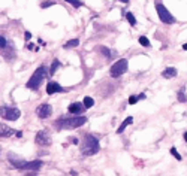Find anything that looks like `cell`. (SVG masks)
I'll return each instance as SVG.
<instances>
[{
  "instance_id": "cell-19",
  "label": "cell",
  "mask_w": 187,
  "mask_h": 176,
  "mask_svg": "<svg viewBox=\"0 0 187 176\" xmlns=\"http://www.w3.org/2000/svg\"><path fill=\"white\" fill-rule=\"evenodd\" d=\"M177 97H178V102H180V103H186V102H187V97H186V94H184V90H180L178 94H177Z\"/></svg>"
},
{
  "instance_id": "cell-6",
  "label": "cell",
  "mask_w": 187,
  "mask_h": 176,
  "mask_svg": "<svg viewBox=\"0 0 187 176\" xmlns=\"http://www.w3.org/2000/svg\"><path fill=\"white\" fill-rule=\"evenodd\" d=\"M2 118L8 119V121H17L21 115V112L17 108H2Z\"/></svg>"
},
{
  "instance_id": "cell-20",
  "label": "cell",
  "mask_w": 187,
  "mask_h": 176,
  "mask_svg": "<svg viewBox=\"0 0 187 176\" xmlns=\"http://www.w3.org/2000/svg\"><path fill=\"white\" fill-rule=\"evenodd\" d=\"M78 45H79V41L78 39H72V41H69L65 45V48H75V46H78Z\"/></svg>"
},
{
  "instance_id": "cell-12",
  "label": "cell",
  "mask_w": 187,
  "mask_h": 176,
  "mask_svg": "<svg viewBox=\"0 0 187 176\" xmlns=\"http://www.w3.org/2000/svg\"><path fill=\"white\" fill-rule=\"evenodd\" d=\"M177 69L175 67H166L163 72H162V76H163L165 79H171V78H175L177 76Z\"/></svg>"
},
{
  "instance_id": "cell-22",
  "label": "cell",
  "mask_w": 187,
  "mask_h": 176,
  "mask_svg": "<svg viewBox=\"0 0 187 176\" xmlns=\"http://www.w3.org/2000/svg\"><path fill=\"white\" fill-rule=\"evenodd\" d=\"M66 2H69L73 8H81L82 6V3L79 2V0H66Z\"/></svg>"
},
{
  "instance_id": "cell-10",
  "label": "cell",
  "mask_w": 187,
  "mask_h": 176,
  "mask_svg": "<svg viewBox=\"0 0 187 176\" xmlns=\"http://www.w3.org/2000/svg\"><path fill=\"white\" fill-rule=\"evenodd\" d=\"M41 167H42V161H41V160H34V161H29V163H26V166H24V170L37 172Z\"/></svg>"
},
{
  "instance_id": "cell-26",
  "label": "cell",
  "mask_w": 187,
  "mask_h": 176,
  "mask_svg": "<svg viewBox=\"0 0 187 176\" xmlns=\"http://www.w3.org/2000/svg\"><path fill=\"white\" fill-rule=\"evenodd\" d=\"M0 45H2V49H5L6 46H8V41L5 39V37L2 36V37H0Z\"/></svg>"
},
{
  "instance_id": "cell-16",
  "label": "cell",
  "mask_w": 187,
  "mask_h": 176,
  "mask_svg": "<svg viewBox=\"0 0 187 176\" xmlns=\"http://www.w3.org/2000/svg\"><path fill=\"white\" fill-rule=\"evenodd\" d=\"M58 66H60V61L58 60H54V63L51 64V67H49V76H53V75L56 73V70H57Z\"/></svg>"
},
{
  "instance_id": "cell-27",
  "label": "cell",
  "mask_w": 187,
  "mask_h": 176,
  "mask_svg": "<svg viewBox=\"0 0 187 176\" xmlns=\"http://www.w3.org/2000/svg\"><path fill=\"white\" fill-rule=\"evenodd\" d=\"M69 139H70V143H73V145H78L79 143L78 137H69Z\"/></svg>"
},
{
  "instance_id": "cell-15",
  "label": "cell",
  "mask_w": 187,
  "mask_h": 176,
  "mask_svg": "<svg viewBox=\"0 0 187 176\" xmlns=\"http://www.w3.org/2000/svg\"><path fill=\"white\" fill-rule=\"evenodd\" d=\"M12 134H15V130L6 127V125H2V131H0V136H2V137H9V136H12Z\"/></svg>"
},
{
  "instance_id": "cell-9",
  "label": "cell",
  "mask_w": 187,
  "mask_h": 176,
  "mask_svg": "<svg viewBox=\"0 0 187 176\" xmlns=\"http://www.w3.org/2000/svg\"><path fill=\"white\" fill-rule=\"evenodd\" d=\"M46 93L49 96L56 94V93H65V88H61L57 82H48L46 84Z\"/></svg>"
},
{
  "instance_id": "cell-8",
  "label": "cell",
  "mask_w": 187,
  "mask_h": 176,
  "mask_svg": "<svg viewBox=\"0 0 187 176\" xmlns=\"http://www.w3.org/2000/svg\"><path fill=\"white\" fill-rule=\"evenodd\" d=\"M34 139H36L37 145H42V146H48L49 143H51V139H49V136H48L46 131H37Z\"/></svg>"
},
{
  "instance_id": "cell-28",
  "label": "cell",
  "mask_w": 187,
  "mask_h": 176,
  "mask_svg": "<svg viewBox=\"0 0 187 176\" xmlns=\"http://www.w3.org/2000/svg\"><path fill=\"white\" fill-rule=\"evenodd\" d=\"M24 39H26V41H30V39H32V33H30V31H26V33H24Z\"/></svg>"
},
{
  "instance_id": "cell-29",
  "label": "cell",
  "mask_w": 187,
  "mask_h": 176,
  "mask_svg": "<svg viewBox=\"0 0 187 176\" xmlns=\"http://www.w3.org/2000/svg\"><path fill=\"white\" fill-rule=\"evenodd\" d=\"M183 49H184V51H187V43H183Z\"/></svg>"
},
{
  "instance_id": "cell-4",
  "label": "cell",
  "mask_w": 187,
  "mask_h": 176,
  "mask_svg": "<svg viewBox=\"0 0 187 176\" xmlns=\"http://www.w3.org/2000/svg\"><path fill=\"white\" fill-rule=\"evenodd\" d=\"M127 60L126 58H121L118 61H115L114 64L111 66V70H109V75H111V78H118L121 76L123 73H126L127 72Z\"/></svg>"
},
{
  "instance_id": "cell-14",
  "label": "cell",
  "mask_w": 187,
  "mask_h": 176,
  "mask_svg": "<svg viewBox=\"0 0 187 176\" xmlns=\"http://www.w3.org/2000/svg\"><path fill=\"white\" fill-rule=\"evenodd\" d=\"M132 122H133V117H127L126 119H124V121L121 122V125H120V127L117 129V133H118V134H120V133H123V131H124V129H126L127 125H130Z\"/></svg>"
},
{
  "instance_id": "cell-1",
  "label": "cell",
  "mask_w": 187,
  "mask_h": 176,
  "mask_svg": "<svg viewBox=\"0 0 187 176\" xmlns=\"http://www.w3.org/2000/svg\"><path fill=\"white\" fill-rule=\"evenodd\" d=\"M99 139L94 137L93 134H85L84 136V140L81 143V154L82 155H94L99 152Z\"/></svg>"
},
{
  "instance_id": "cell-17",
  "label": "cell",
  "mask_w": 187,
  "mask_h": 176,
  "mask_svg": "<svg viewBox=\"0 0 187 176\" xmlns=\"http://www.w3.org/2000/svg\"><path fill=\"white\" fill-rule=\"evenodd\" d=\"M82 103H84V106H85L87 109H89V108H93V105H94V100H93L91 97H85Z\"/></svg>"
},
{
  "instance_id": "cell-21",
  "label": "cell",
  "mask_w": 187,
  "mask_h": 176,
  "mask_svg": "<svg viewBox=\"0 0 187 176\" xmlns=\"http://www.w3.org/2000/svg\"><path fill=\"white\" fill-rule=\"evenodd\" d=\"M139 43H141L142 46H147V48H150V46H151V43H150V41L147 39L145 36H141V37H139Z\"/></svg>"
},
{
  "instance_id": "cell-30",
  "label": "cell",
  "mask_w": 187,
  "mask_h": 176,
  "mask_svg": "<svg viewBox=\"0 0 187 176\" xmlns=\"http://www.w3.org/2000/svg\"><path fill=\"white\" fill-rule=\"evenodd\" d=\"M184 140H186V142H187V131H186V133H184Z\"/></svg>"
},
{
  "instance_id": "cell-31",
  "label": "cell",
  "mask_w": 187,
  "mask_h": 176,
  "mask_svg": "<svg viewBox=\"0 0 187 176\" xmlns=\"http://www.w3.org/2000/svg\"><path fill=\"white\" fill-rule=\"evenodd\" d=\"M120 2H123V3H127V2H129V0H120Z\"/></svg>"
},
{
  "instance_id": "cell-5",
  "label": "cell",
  "mask_w": 187,
  "mask_h": 176,
  "mask_svg": "<svg viewBox=\"0 0 187 176\" xmlns=\"http://www.w3.org/2000/svg\"><path fill=\"white\" fill-rule=\"evenodd\" d=\"M156 10H157V15H159V20L165 24H174L175 22V18L171 15V12L162 5V3H157L156 5Z\"/></svg>"
},
{
  "instance_id": "cell-18",
  "label": "cell",
  "mask_w": 187,
  "mask_h": 176,
  "mask_svg": "<svg viewBox=\"0 0 187 176\" xmlns=\"http://www.w3.org/2000/svg\"><path fill=\"white\" fill-rule=\"evenodd\" d=\"M126 18H127V21H129L130 26H136V20H135V15L132 14V12H127V14H126Z\"/></svg>"
},
{
  "instance_id": "cell-2",
  "label": "cell",
  "mask_w": 187,
  "mask_h": 176,
  "mask_svg": "<svg viewBox=\"0 0 187 176\" xmlns=\"http://www.w3.org/2000/svg\"><path fill=\"white\" fill-rule=\"evenodd\" d=\"M87 122V118L85 117H70V118H63V119H58L56 124L58 125L60 129H66V130H69V129H78V127H81V125H84Z\"/></svg>"
},
{
  "instance_id": "cell-7",
  "label": "cell",
  "mask_w": 187,
  "mask_h": 176,
  "mask_svg": "<svg viewBox=\"0 0 187 176\" xmlns=\"http://www.w3.org/2000/svg\"><path fill=\"white\" fill-rule=\"evenodd\" d=\"M51 114H53V108H51V105H48V103H44L41 106H37V109H36V115L39 117L41 119L48 118Z\"/></svg>"
},
{
  "instance_id": "cell-23",
  "label": "cell",
  "mask_w": 187,
  "mask_h": 176,
  "mask_svg": "<svg viewBox=\"0 0 187 176\" xmlns=\"http://www.w3.org/2000/svg\"><path fill=\"white\" fill-rule=\"evenodd\" d=\"M138 100H139V96H130V97H129V105L138 103Z\"/></svg>"
},
{
  "instance_id": "cell-3",
  "label": "cell",
  "mask_w": 187,
  "mask_h": 176,
  "mask_svg": "<svg viewBox=\"0 0 187 176\" xmlns=\"http://www.w3.org/2000/svg\"><path fill=\"white\" fill-rule=\"evenodd\" d=\"M45 73H46L45 66H39V67L34 70V73L32 75V78L27 81L26 87H27V88H32V90H37V88L41 87L44 78H45Z\"/></svg>"
},
{
  "instance_id": "cell-25",
  "label": "cell",
  "mask_w": 187,
  "mask_h": 176,
  "mask_svg": "<svg viewBox=\"0 0 187 176\" xmlns=\"http://www.w3.org/2000/svg\"><path fill=\"white\" fill-rule=\"evenodd\" d=\"M171 154H172V155H174V157H175V158H177V160H181V155H180V154H178V151H177V149H175V148H171Z\"/></svg>"
},
{
  "instance_id": "cell-11",
  "label": "cell",
  "mask_w": 187,
  "mask_h": 176,
  "mask_svg": "<svg viewBox=\"0 0 187 176\" xmlns=\"http://www.w3.org/2000/svg\"><path fill=\"white\" fill-rule=\"evenodd\" d=\"M85 106H84V103H78V102H75V103H70L69 105V108H67V110L70 112V114H81L82 112V109H84Z\"/></svg>"
},
{
  "instance_id": "cell-24",
  "label": "cell",
  "mask_w": 187,
  "mask_h": 176,
  "mask_svg": "<svg viewBox=\"0 0 187 176\" xmlns=\"http://www.w3.org/2000/svg\"><path fill=\"white\" fill-rule=\"evenodd\" d=\"M51 5H56V0H48V2H44L42 5H41V8H48V6H51Z\"/></svg>"
},
{
  "instance_id": "cell-13",
  "label": "cell",
  "mask_w": 187,
  "mask_h": 176,
  "mask_svg": "<svg viewBox=\"0 0 187 176\" xmlns=\"http://www.w3.org/2000/svg\"><path fill=\"white\" fill-rule=\"evenodd\" d=\"M97 51L101 52V54H103L106 58H112V57H115V51H112V49H109V48H106V46H99V48H97Z\"/></svg>"
}]
</instances>
